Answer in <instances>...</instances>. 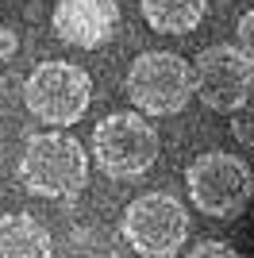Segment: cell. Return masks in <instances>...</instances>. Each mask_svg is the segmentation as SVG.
<instances>
[{"label": "cell", "instance_id": "cell-1", "mask_svg": "<svg viewBox=\"0 0 254 258\" xmlns=\"http://www.w3.org/2000/svg\"><path fill=\"white\" fill-rule=\"evenodd\" d=\"M16 177L35 197L70 201L89 185V151L70 131H39L23 147Z\"/></svg>", "mask_w": 254, "mask_h": 258}, {"label": "cell", "instance_id": "cell-2", "mask_svg": "<svg viewBox=\"0 0 254 258\" xmlns=\"http://www.w3.org/2000/svg\"><path fill=\"white\" fill-rule=\"evenodd\" d=\"M162 154V139L143 112H112L93 127V162L112 181H135Z\"/></svg>", "mask_w": 254, "mask_h": 258}, {"label": "cell", "instance_id": "cell-3", "mask_svg": "<svg viewBox=\"0 0 254 258\" xmlns=\"http://www.w3.org/2000/svg\"><path fill=\"white\" fill-rule=\"evenodd\" d=\"M185 189L204 216L235 220V216H243V208L254 197V170L243 154L204 151L185 166Z\"/></svg>", "mask_w": 254, "mask_h": 258}, {"label": "cell", "instance_id": "cell-4", "mask_svg": "<svg viewBox=\"0 0 254 258\" xmlns=\"http://www.w3.org/2000/svg\"><path fill=\"white\" fill-rule=\"evenodd\" d=\"M23 104L46 127H74L93 104V77L74 62H39L23 81Z\"/></svg>", "mask_w": 254, "mask_h": 258}, {"label": "cell", "instance_id": "cell-5", "mask_svg": "<svg viewBox=\"0 0 254 258\" xmlns=\"http://www.w3.org/2000/svg\"><path fill=\"white\" fill-rule=\"evenodd\" d=\"M127 100L143 116H177L193 100V62L173 50H147L127 66Z\"/></svg>", "mask_w": 254, "mask_h": 258}, {"label": "cell", "instance_id": "cell-6", "mask_svg": "<svg viewBox=\"0 0 254 258\" xmlns=\"http://www.w3.org/2000/svg\"><path fill=\"white\" fill-rule=\"evenodd\" d=\"M193 97L208 112L239 116L254 100V66L235 43L204 46L193 62Z\"/></svg>", "mask_w": 254, "mask_h": 258}, {"label": "cell", "instance_id": "cell-7", "mask_svg": "<svg viewBox=\"0 0 254 258\" xmlns=\"http://www.w3.org/2000/svg\"><path fill=\"white\" fill-rule=\"evenodd\" d=\"M127 247L143 258H173L189 239V212L169 193H143L123 208L119 220Z\"/></svg>", "mask_w": 254, "mask_h": 258}, {"label": "cell", "instance_id": "cell-8", "mask_svg": "<svg viewBox=\"0 0 254 258\" xmlns=\"http://www.w3.org/2000/svg\"><path fill=\"white\" fill-rule=\"evenodd\" d=\"M119 0H54V35L81 50H100L119 35Z\"/></svg>", "mask_w": 254, "mask_h": 258}, {"label": "cell", "instance_id": "cell-9", "mask_svg": "<svg viewBox=\"0 0 254 258\" xmlns=\"http://www.w3.org/2000/svg\"><path fill=\"white\" fill-rule=\"evenodd\" d=\"M0 258H54L50 231L27 212L0 216Z\"/></svg>", "mask_w": 254, "mask_h": 258}, {"label": "cell", "instance_id": "cell-10", "mask_svg": "<svg viewBox=\"0 0 254 258\" xmlns=\"http://www.w3.org/2000/svg\"><path fill=\"white\" fill-rule=\"evenodd\" d=\"M143 20L158 35H189L208 16V0H139Z\"/></svg>", "mask_w": 254, "mask_h": 258}, {"label": "cell", "instance_id": "cell-11", "mask_svg": "<svg viewBox=\"0 0 254 258\" xmlns=\"http://www.w3.org/2000/svg\"><path fill=\"white\" fill-rule=\"evenodd\" d=\"M235 46L243 50V58L254 66V8H246L235 23Z\"/></svg>", "mask_w": 254, "mask_h": 258}, {"label": "cell", "instance_id": "cell-12", "mask_svg": "<svg viewBox=\"0 0 254 258\" xmlns=\"http://www.w3.org/2000/svg\"><path fill=\"white\" fill-rule=\"evenodd\" d=\"M185 258H243V254H239L231 243H223V239H201Z\"/></svg>", "mask_w": 254, "mask_h": 258}, {"label": "cell", "instance_id": "cell-13", "mask_svg": "<svg viewBox=\"0 0 254 258\" xmlns=\"http://www.w3.org/2000/svg\"><path fill=\"white\" fill-rule=\"evenodd\" d=\"M231 135H235L239 143H243L246 151H254V112H246V108H243V116H235Z\"/></svg>", "mask_w": 254, "mask_h": 258}, {"label": "cell", "instance_id": "cell-14", "mask_svg": "<svg viewBox=\"0 0 254 258\" xmlns=\"http://www.w3.org/2000/svg\"><path fill=\"white\" fill-rule=\"evenodd\" d=\"M16 50H20V39H16V31L0 27V58H16Z\"/></svg>", "mask_w": 254, "mask_h": 258}]
</instances>
